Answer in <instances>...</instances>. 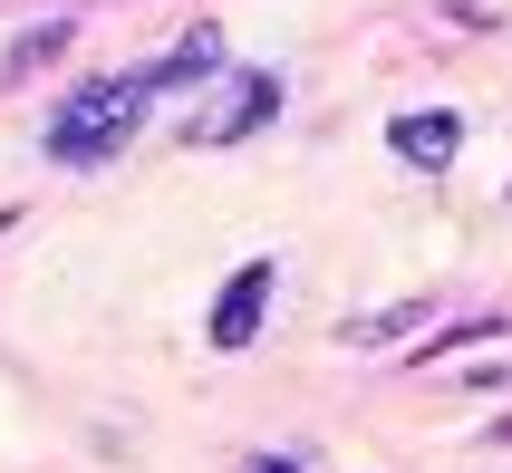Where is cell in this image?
Here are the masks:
<instances>
[{
	"instance_id": "obj_4",
	"label": "cell",
	"mask_w": 512,
	"mask_h": 473,
	"mask_svg": "<svg viewBox=\"0 0 512 473\" xmlns=\"http://www.w3.org/2000/svg\"><path fill=\"white\" fill-rule=\"evenodd\" d=\"M387 145H397V165L445 174V165H455V145H464V116H455V107H416V116L387 126Z\"/></svg>"
},
{
	"instance_id": "obj_7",
	"label": "cell",
	"mask_w": 512,
	"mask_h": 473,
	"mask_svg": "<svg viewBox=\"0 0 512 473\" xmlns=\"http://www.w3.org/2000/svg\"><path fill=\"white\" fill-rule=\"evenodd\" d=\"M68 39H78L68 20H39V29H20V39H10V58H0V87H20L29 68H39V58H58Z\"/></svg>"
},
{
	"instance_id": "obj_5",
	"label": "cell",
	"mask_w": 512,
	"mask_h": 473,
	"mask_svg": "<svg viewBox=\"0 0 512 473\" xmlns=\"http://www.w3.org/2000/svg\"><path fill=\"white\" fill-rule=\"evenodd\" d=\"M223 78H232V58H223V29H213V20L155 58V87H223Z\"/></svg>"
},
{
	"instance_id": "obj_3",
	"label": "cell",
	"mask_w": 512,
	"mask_h": 473,
	"mask_svg": "<svg viewBox=\"0 0 512 473\" xmlns=\"http://www.w3.org/2000/svg\"><path fill=\"white\" fill-rule=\"evenodd\" d=\"M271 290H281V271H271V261H242V271L223 280V300H213V348H252L261 338V309H271Z\"/></svg>"
},
{
	"instance_id": "obj_8",
	"label": "cell",
	"mask_w": 512,
	"mask_h": 473,
	"mask_svg": "<svg viewBox=\"0 0 512 473\" xmlns=\"http://www.w3.org/2000/svg\"><path fill=\"white\" fill-rule=\"evenodd\" d=\"M493 445H512V425H493Z\"/></svg>"
},
{
	"instance_id": "obj_2",
	"label": "cell",
	"mask_w": 512,
	"mask_h": 473,
	"mask_svg": "<svg viewBox=\"0 0 512 473\" xmlns=\"http://www.w3.org/2000/svg\"><path fill=\"white\" fill-rule=\"evenodd\" d=\"M271 116H281V78H271V68H232L223 97L184 126V145H242V136H261Z\"/></svg>"
},
{
	"instance_id": "obj_9",
	"label": "cell",
	"mask_w": 512,
	"mask_h": 473,
	"mask_svg": "<svg viewBox=\"0 0 512 473\" xmlns=\"http://www.w3.org/2000/svg\"><path fill=\"white\" fill-rule=\"evenodd\" d=\"M261 473H290V464H261Z\"/></svg>"
},
{
	"instance_id": "obj_6",
	"label": "cell",
	"mask_w": 512,
	"mask_h": 473,
	"mask_svg": "<svg viewBox=\"0 0 512 473\" xmlns=\"http://www.w3.org/2000/svg\"><path fill=\"white\" fill-rule=\"evenodd\" d=\"M426 329V300H397V309H358V319H339V348H387V338Z\"/></svg>"
},
{
	"instance_id": "obj_1",
	"label": "cell",
	"mask_w": 512,
	"mask_h": 473,
	"mask_svg": "<svg viewBox=\"0 0 512 473\" xmlns=\"http://www.w3.org/2000/svg\"><path fill=\"white\" fill-rule=\"evenodd\" d=\"M155 97H165V87H155V68H107V78H78L68 97H58V116H49V155H58V165H78V174L107 165V155H126Z\"/></svg>"
}]
</instances>
